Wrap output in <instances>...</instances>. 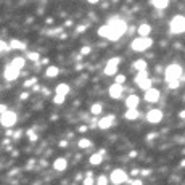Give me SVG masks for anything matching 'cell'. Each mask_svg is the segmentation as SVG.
<instances>
[{"label":"cell","instance_id":"6da1fadb","mask_svg":"<svg viewBox=\"0 0 185 185\" xmlns=\"http://www.w3.org/2000/svg\"><path fill=\"white\" fill-rule=\"evenodd\" d=\"M108 24L111 26V35H109V40H118V39H121V35H123V34H126L127 24H126V21L121 20V18H113V20H109Z\"/></svg>","mask_w":185,"mask_h":185},{"label":"cell","instance_id":"7a4b0ae2","mask_svg":"<svg viewBox=\"0 0 185 185\" xmlns=\"http://www.w3.org/2000/svg\"><path fill=\"white\" fill-rule=\"evenodd\" d=\"M182 74H183V69H182V66H180V64H177V63H172V64H169V66L164 69V79H166V82L180 81Z\"/></svg>","mask_w":185,"mask_h":185},{"label":"cell","instance_id":"3957f363","mask_svg":"<svg viewBox=\"0 0 185 185\" xmlns=\"http://www.w3.org/2000/svg\"><path fill=\"white\" fill-rule=\"evenodd\" d=\"M153 45V40L150 39V37H137V39L132 40L131 44V47L134 52H145L148 50Z\"/></svg>","mask_w":185,"mask_h":185},{"label":"cell","instance_id":"277c9868","mask_svg":"<svg viewBox=\"0 0 185 185\" xmlns=\"http://www.w3.org/2000/svg\"><path fill=\"white\" fill-rule=\"evenodd\" d=\"M169 29L172 34H183L185 32V16L182 15L174 16L169 23Z\"/></svg>","mask_w":185,"mask_h":185},{"label":"cell","instance_id":"5b68a950","mask_svg":"<svg viewBox=\"0 0 185 185\" xmlns=\"http://www.w3.org/2000/svg\"><path fill=\"white\" fill-rule=\"evenodd\" d=\"M18 123V116L15 111H5V113H2V116H0V124H2L3 127H8V129H12L15 124Z\"/></svg>","mask_w":185,"mask_h":185},{"label":"cell","instance_id":"8992f818","mask_svg":"<svg viewBox=\"0 0 185 185\" xmlns=\"http://www.w3.org/2000/svg\"><path fill=\"white\" fill-rule=\"evenodd\" d=\"M109 180L113 182L114 185H121V183L129 182V175L123 169H114L113 172H111V175H109Z\"/></svg>","mask_w":185,"mask_h":185},{"label":"cell","instance_id":"52a82bcc","mask_svg":"<svg viewBox=\"0 0 185 185\" xmlns=\"http://www.w3.org/2000/svg\"><path fill=\"white\" fill-rule=\"evenodd\" d=\"M119 63H121V58H119V57H114V58L108 60L106 66H105V74H106V76H114V74H118Z\"/></svg>","mask_w":185,"mask_h":185},{"label":"cell","instance_id":"ba28073f","mask_svg":"<svg viewBox=\"0 0 185 185\" xmlns=\"http://www.w3.org/2000/svg\"><path fill=\"white\" fill-rule=\"evenodd\" d=\"M161 119H163V111L161 109H150L146 113V121L150 123V124H158L161 123Z\"/></svg>","mask_w":185,"mask_h":185},{"label":"cell","instance_id":"9c48e42d","mask_svg":"<svg viewBox=\"0 0 185 185\" xmlns=\"http://www.w3.org/2000/svg\"><path fill=\"white\" fill-rule=\"evenodd\" d=\"M3 76L8 82H12V81H16L18 77H20V69L15 68L13 64H8V66L5 68V72H3Z\"/></svg>","mask_w":185,"mask_h":185},{"label":"cell","instance_id":"30bf717a","mask_svg":"<svg viewBox=\"0 0 185 185\" xmlns=\"http://www.w3.org/2000/svg\"><path fill=\"white\" fill-rule=\"evenodd\" d=\"M160 97H161V92L158 90V89H155V87H151L150 90H146L145 92V101H148V103H156V101L160 100Z\"/></svg>","mask_w":185,"mask_h":185},{"label":"cell","instance_id":"8fae6325","mask_svg":"<svg viewBox=\"0 0 185 185\" xmlns=\"http://www.w3.org/2000/svg\"><path fill=\"white\" fill-rule=\"evenodd\" d=\"M113 123H114V116L113 114H108V116L100 118V121L97 123V126L101 129V131H106V129H109L111 126H113Z\"/></svg>","mask_w":185,"mask_h":185},{"label":"cell","instance_id":"7c38bea8","mask_svg":"<svg viewBox=\"0 0 185 185\" xmlns=\"http://www.w3.org/2000/svg\"><path fill=\"white\" fill-rule=\"evenodd\" d=\"M123 92H124V87H123L121 84H113V86H109L108 94H109L111 98L118 100V98H121V97H123Z\"/></svg>","mask_w":185,"mask_h":185},{"label":"cell","instance_id":"4fadbf2b","mask_svg":"<svg viewBox=\"0 0 185 185\" xmlns=\"http://www.w3.org/2000/svg\"><path fill=\"white\" fill-rule=\"evenodd\" d=\"M68 168V160L66 158H57L53 163V169L58 171V172H64Z\"/></svg>","mask_w":185,"mask_h":185},{"label":"cell","instance_id":"5bb4252c","mask_svg":"<svg viewBox=\"0 0 185 185\" xmlns=\"http://www.w3.org/2000/svg\"><path fill=\"white\" fill-rule=\"evenodd\" d=\"M137 32H138V37H148L150 35V32H151V26L150 24H140L137 27Z\"/></svg>","mask_w":185,"mask_h":185},{"label":"cell","instance_id":"9a60e30c","mask_svg":"<svg viewBox=\"0 0 185 185\" xmlns=\"http://www.w3.org/2000/svg\"><path fill=\"white\" fill-rule=\"evenodd\" d=\"M138 103H140V98H138V95H129L126 98V106L127 108H137Z\"/></svg>","mask_w":185,"mask_h":185},{"label":"cell","instance_id":"2e32d148","mask_svg":"<svg viewBox=\"0 0 185 185\" xmlns=\"http://www.w3.org/2000/svg\"><path fill=\"white\" fill-rule=\"evenodd\" d=\"M138 116H140V113H138L137 108H129L124 113V119H127V121H134V119H137Z\"/></svg>","mask_w":185,"mask_h":185},{"label":"cell","instance_id":"e0dca14e","mask_svg":"<svg viewBox=\"0 0 185 185\" xmlns=\"http://www.w3.org/2000/svg\"><path fill=\"white\" fill-rule=\"evenodd\" d=\"M97 32H98V35H100V37L109 39V35H111V26H109V24H103V26H100Z\"/></svg>","mask_w":185,"mask_h":185},{"label":"cell","instance_id":"ac0fdd59","mask_svg":"<svg viewBox=\"0 0 185 185\" xmlns=\"http://www.w3.org/2000/svg\"><path fill=\"white\" fill-rule=\"evenodd\" d=\"M69 90H71V87H69L68 84H64V82L58 84V86H57V89H55V92H57V95H64V97H66V95L69 94Z\"/></svg>","mask_w":185,"mask_h":185},{"label":"cell","instance_id":"d6986e66","mask_svg":"<svg viewBox=\"0 0 185 185\" xmlns=\"http://www.w3.org/2000/svg\"><path fill=\"white\" fill-rule=\"evenodd\" d=\"M101 161H103V155H101L100 151L98 153H94L89 158V163L92 164V166H98V164H101Z\"/></svg>","mask_w":185,"mask_h":185},{"label":"cell","instance_id":"ffe728a7","mask_svg":"<svg viewBox=\"0 0 185 185\" xmlns=\"http://www.w3.org/2000/svg\"><path fill=\"white\" fill-rule=\"evenodd\" d=\"M146 79H150V77H148V71H146V69H145V71H138L137 76H135V79H134V82L138 86V84H142V82L146 81Z\"/></svg>","mask_w":185,"mask_h":185},{"label":"cell","instance_id":"44dd1931","mask_svg":"<svg viewBox=\"0 0 185 185\" xmlns=\"http://www.w3.org/2000/svg\"><path fill=\"white\" fill-rule=\"evenodd\" d=\"M10 47H12V50H24V49H26V44L21 42V40L12 39V40H10Z\"/></svg>","mask_w":185,"mask_h":185},{"label":"cell","instance_id":"7402d4cb","mask_svg":"<svg viewBox=\"0 0 185 185\" xmlns=\"http://www.w3.org/2000/svg\"><path fill=\"white\" fill-rule=\"evenodd\" d=\"M151 5L158 10H164V8H168L169 0H151Z\"/></svg>","mask_w":185,"mask_h":185},{"label":"cell","instance_id":"603a6c76","mask_svg":"<svg viewBox=\"0 0 185 185\" xmlns=\"http://www.w3.org/2000/svg\"><path fill=\"white\" fill-rule=\"evenodd\" d=\"M10 64H13V66L18 68V69H23V68H24V64H26V60H24L23 57H16V58L12 60Z\"/></svg>","mask_w":185,"mask_h":185},{"label":"cell","instance_id":"cb8c5ba5","mask_svg":"<svg viewBox=\"0 0 185 185\" xmlns=\"http://www.w3.org/2000/svg\"><path fill=\"white\" fill-rule=\"evenodd\" d=\"M58 74H60V69L57 66H49L47 71H45V76L47 77H57Z\"/></svg>","mask_w":185,"mask_h":185},{"label":"cell","instance_id":"d4e9b609","mask_svg":"<svg viewBox=\"0 0 185 185\" xmlns=\"http://www.w3.org/2000/svg\"><path fill=\"white\" fill-rule=\"evenodd\" d=\"M134 69H137V71H145V69H146V61H145V60H137V61H134Z\"/></svg>","mask_w":185,"mask_h":185},{"label":"cell","instance_id":"484cf974","mask_svg":"<svg viewBox=\"0 0 185 185\" xmlns=\"http://www.w3.org/2000/svg\"><path fill=\"white\" fill-rule=\"evenodd\" d=\"M101 111H103V106H101V103H94L90 108V113L94 114V116H98Z\"/></svg>","mask_w":185,"mask_h":185},{"label":"cell","instance_id":"4316f807","mask_svg":"<svg viewBox=\"0 0 185 185\" xmlns=\"http://www.w3.org/2000/svg\"><path fill=\"white\" fill-rule=\"evenodd\" d=\"M77 146L82 148V150H86V148H90L92 146V142L87 140V138H81V140L77 142Z\"/></svg>","mask_w":185,"mask_h":185},{"label":"cell","instance_id":"83f0119b","mask_svg":"<svg viewBox=\"0 0 185 185\" xmlns=\"http://www.w3.org/2000/svg\"><path fill=\"white\" fill-rule=\"evenodd\" d=\"M151 84H153V82H151V79H146V81H143L142 82V84H138V89H142V90H150L151 89Z\"/></svg>","mask_w":185,"mask_h":185},{"label":"cell","instance_id":"f1b7e54d","mask_svg":"<svg viewBox=\"0 0 185 185\" xmlns=\"http://www.w3.org/2000/svg\"><path fill=\"white\" fill-rule=\"evenodd\" d=\"M82 185H94V175H92V172H87L84 182H82Z\"/></svg>","mask_w":185,"mask_h":185},{"label":"cell","instance_id":"f546056e","mask_svg":"<svg viewBox=\"0 0 185 185\" xmlns=\"http://www.w3.org/2000/svg\"><path fill=\"white\" fill-rule=\"evenodd\" d=\"M26 57H27V58H29L31 61H39V58H40V55H39V53H37V52H29V53H27V55H26Z\"/></svg>","mask_w":185,"mask_h":185},{"label":"cell","instance_id":"4dcf8cb0","mask_svg":"<svg viewBox=\"0 0 185 185\" xmlns=\"http://www.w3.org/2000/svg\"><path fill=\"white\" fill-rule=\"evenodd\" d=\"M108 177L106 175H98L97 177V185H108Z\"/></svg>","mask_w":185,"mask_h":185},{"label":"cell","instance_id":"1f68e13d","mask_svg":"<svg viewBox=\"0 0 185 185\" xmlns=\"http://www.w3.org/2000/svg\"><path fill=\"white\" fill-rule=\"evenodd\" d=\"M35 84H37V79H35V77H31V79H27L26 82H23V86H24V87H31V86L34 87Z\"/></svg>","mask_w":185,"mask_h":185},{"label":"cell","instance_id":"d6a6232c","mask_svg":"<svg viewBox=\"0 0 185 185\" xmlns=\"http://www.w3.org/2000/svg\"><path fill=\"white\" fill-rule=\"evenodd\" d=\"M64 98H66L64 95H55V97H53V103H55V105H61L63 101H64Z\"/></svg>","mask_w":185,"mask_h":185},{"label":"cell","instance_id":"836d02e7","mask_svg":"<svg viewBox=\"0 0 185 185\" xmlns=\"http://www.w3.org/2000/svg\"><path fill=\"white\" fill-rule=\"evenodd\" d=\"M0 50H2V53H5V52H8V50H12V47H10V44H7V42H0Z\"/></svg>","mask_w":185,"mask_h":185},{"label":"cell","instance_id":"e575fe53","mask_svg":"<svg viewBox=\"0 0 185 185\" xmlns=\"http://www.w3.org/2000/svg\"><path fill=\"white\" fill-rule=\"evenodd\" d=\"M124 81H126V76H124V74H118L114 82H116V84H121V86H123V84H124Z\"/></svg>","mask_w":185,"mask_h":185},{"label":"cell","instance_id":"d590c367","mask_svg":"<svg viewBox=\"0 0 185 185\" xmlns=\"http://www.w3.org/2000/svg\"><path fill=\"white\" fill-rule=\"evenodd\" d=\"M180 86V81H172V82H168V87L169 89H177Z\"/></svg>","mask_w":185,"mask_h":185},{"label":"cell","instance_id":"8d00e7d4","mask_svg":"<svg viewBox=\"0 0 185 185\" xmlns=\"http://www.w3.org/2000/svg\"><path fill=\"white\" fill-rule=\"evenodd\" d=\"M89 53H90V47H89V45L81 49V55H82V57H86V55H89Z\"/></svg>","mask_w":185,"mask_h":185},{"label":"cell","instance_id":"74e56055","mask_svg":"<svg viewBox=\"0 0 185 185\" xmlns=\"http://www.w3.org/2000/svg\"><path fill=\"white\" fill-rule=\"evenodd\" d=\"M27 135H29V138H31V142L37 140V135L34 134V131H32V129H31V131H27Z\"/></svg>","mask_w":185,"mask_h":185},{"label":"cell","instance_id":"f35d334b","mask_svg":"<svg viewBox=\"0 0 185 185\" xmlns=\"http://www.w3.org/2000/svg\"><path fill=\"white\" fill-rule=\"evenodd\" d=\"M131 185H143V182L138 179V180H134V182H131Z\"/></svg>","mask_w":185,"mask_h":185},{"label":"cell","instance_id":"ab89813d","mask_svg":"<svg viewBox=\"0 0 185 185\" xmlns=\"http://www.w3.org/2000/svg\"><path fill=\"white\" fill-rule=\"evenodd\" d=\"M66 145H68L66 140H61V142H60V146H61V148H66Z\"/></svg>","mask_w":185,"mask_h":185},{"label":"cell","instance_id":"60d3db41","mask_svg":"<svg viewBox=\"0 0 185 185\" xmlns=\"http://www.w3.org/2000/svg\"><path fill=\"white\" fill-rule=\"evenodd\" d=\"M27 97H29V94H27V92H23V94H21V98H23V100H26Z\"/></svg>","mask_w":185,"mask_h":185},{"label":"cell","instance_id":"b9f144b4","mask_svg":"<svg viewBox=\"0 0 185 185\" xmlns=\"http://www.w3.org/2000/svg\"><path fill=\"white\" fill-rule=\"evenodd\" d=\"M86 31V26H79L77 27V32H84Z\"/></svg>","mask_w":185,"mask_h":185},{"label":"cell","instance_id":"7bdbcfd3","mask_svg":"<svg viewBox=\"0 0 185 185\" xmlns=\"http://www.w3.org/2000/svg\"><path fill=\"white\" fill-rule=\"evenodd\" d=\"M87 131V126H81L79 127V132H86Z\"/></svg>","mask_w":185,"mask_h":185},{"label":"cell","instance_id":"ee69618b","mask_svg":"<svg viewBox=\"0 0 185 185\" xmlns=\"http://www.w3.org/2000/svg\"><path fill=\"white\" fill-rule=\"evenodd\" d=\"M179 118H180V119H185V109L179 113Z\"/></svg>","mask_w":185,"mask_h":185},{"label":"cell","instance_id":"f6af8a7d","mask_svg":"<svg viewBox=\"0 0 185 185\" xmlns=\"http://www.w3.org/2000/svg\"><path fill=\"white\" fill-rule=\"evenodd\" d=\"M140 174H142V175H148V174H150V171H148V169H143V171H140Z\"/></svg>","mask_w":185,"mask_h":185},{"label":"cell","instance_id":"bcb514c9","mask_svg":"<svg viewBox=\"0 0 185 185\" xmlns=\"http://www.w3.org/2000/svg\"><path fill=\"white\" fill-rule=\"evenodd\" d=\"M0 111H2V113H5V111H8V109H7V105H2V106H0Z\"/></svg>","mask_w":185,"mask_h":185},{"label":"cell","instance_id":"7dc6e473","mask_svg":"<svg viewBox=\"0 0 185 185\" xmlns=\"http://www.w3.org/2000/svg\"><path fill=\"white\" fill-rule=\"evenodd\" d=\"M21 134H23V131H18V132L15 134V138H20V137H21Z\"/></svg>","mask_w":185,"mask_h":185},{"label":"cell","instance_id":"c3c4849f","mask_svg":"<svg viewBox=\"0 0 185 185\" xmlns=\"http://www.w3.org/2000/svg\"><path fill=\"white\" fill-rule=\"evenodd\" d=\"M42 94H44V95H49V94H50V92H49L47 89H42Z\"/></svg>","mask_w":185,"mask_h":185},{"label":"cell","instance_id":"681fc988","mask_svg":"<svg viewBox=\"0 0 185 185\" xmlns=\"http://www.w3.org/2000/svg\"><path fill=\"white\" fill-rule=\"evenodd\" d=\"M7 135H8V137H12V135H13V132H12V129H8V131H7Z\"/></svg>","mask_w":185,"mask_h":185},{"label":"cell","instance_id":"f907efd6","mask_svg":"<svg viewBox=\"0 0 185 185\" xmlns=\"http://www.w3.org/2000/svg\"><path fill=\"white\" fill-rule=\"evenodd\" d=\"M180 166H182V168H185V160H182V161H180Z\"/></svg>","mask_w":185,"mask_h":185},{"label":"cell","instance_id":"816d5d0a","mask_svg":"<svg viewBox=\"0 0 185 185\" xmlns=\"http://www.w3.org/2000/svg\"><path fill=\"white\" fill-rule=\"evenodd\" d=\"M90 3H97V2H100V0H89Z\"/></svg>","mask_w":185,"mask_h":185}]
</instances>
